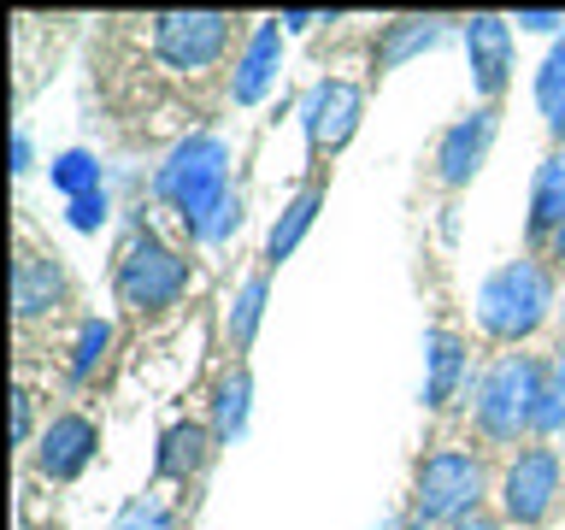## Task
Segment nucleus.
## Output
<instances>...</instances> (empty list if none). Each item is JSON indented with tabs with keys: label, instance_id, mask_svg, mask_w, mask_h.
I'll use <instances>...</instances> for the list:
<instances>
[{
	"label": "nucleus",
	"instance_id": "6",
	"mask_svg": "<svg viewBox=\"0 0 565 530\" xmlns=\"http://www.w3.org/2000/svg\"><path fill=\"white\" fill-rule=\"evenodd\" d=\"M230 47L224 12H159L153 18V53L171 71H206Z\"/></svg>",
	"mask_w": 565,
	"mask_h": 530
},
{
	"label": "nucleus",
	"instance_id": "9",
	"mask_svg": "<svg viewBox=\"0 0 565 530\" xmlns=\"http://www.w3.org/2000/svg\"><path fill=\"white\" fill-rule=\"evenodd\" d=\"M494 130H501V113H494V106H477L471 118L448 124V130H441V141H436V177H441V183H448V189H466L471 177L483 171Z\"/></svg>",
	"mask_w": 565,
	"mask_h": 530
},
{
	"label": "nucleus",
	"instance_id": "3",
	"mask_svg": "<svg viewBox=\"0 0 565 530\" xmlns=\"http://www.w3.org/2000/svg\"><path fill=\"white\" fill-rule=\"evenodd\" d=\"M547 371L530 360V353H507V360H494L483 371V383H477V431L489 442H519L530 431V418H536V395H542Z\"/></svg>",
	"mask_w": 565,
	"mask_h": 530
},
{
	"label": "nucleus",
	"instance_id": "26",
	"mask_svg": "<svg viewBox=\"0 0 565 530\" xmlns=\"http://www.w3.org/2000/svg\"><path fill=\"white\" fill-rule=\"evenodd\" d=\"M106 224V189H88V194H77V201H71V230H100Z\"/></svg>",
	"mask_w": 565,
	"mask_h": 530
},
{
	"label": "nucleus",
	"instance_id": "29",
	"mask_svg": "<svg viewBox=\"0 0 565 530\" xmlns=\"http://www.w3.org/2000/svg\"><path fill=\"white\" fill-rule=\"evenodd\" d=\"M519 24H524V30H536V35H547V30H559V24H565V12H519Z\"/></svg>",
	"mask_w": 565,
	"mask_h": 530
},
{
	"label": "nucleus",
	"instance_id": "31",
	"mask_svg": "<svg viewBox=\"0 0 565 530\" xmlns=\"http://www.w3.org/2000/svg\"><path fill=\"white\" fill-rule=\"evenodd\" d=\"M318 12H282V30H312Z\"/></svg>",
	"mask_w": 565,
	"mask_h": 530
},
{
	"label": "nucleus",
	"instance_id": "14",
	"mask_svg": "<svg viewBox=\"0 0 565 530\" xmlns=\"http://www.w3.org/2000/svg\"><path fill=\"white\" fill-rule=\"evenodd\" d=\"M459 378H466V342L454 330L424 336V406H448Z\"/></svg>",
	"mask_w": 565,
	"mask_h": 530
},
{
	"label": "nucleus",
	"instance_id": "19",
	"mask_svg": "<svg viewBox=\"0 0 565 530\" xmlns=\"http://www.w3.org/2000/svg\"><path fill=\"white\" fill-rule=\"evenodd\" d=\"M247 401H254V383H247V371H230V378L218 383V395H212V442H236V436H242Z\"/></svg>",
	"mask_w": 565,
	"mask_h": 530
},
{
	"label": "nucleus",
	"instance_id": "24",
	"mask_svg": "<svg viewBox=\"0 0 565 530\" xmlns=\"http://www.w3.org/2000/svg\"><path fill=\"white\" fill-rule=\"evenodd\" d=\"M530 431L536 436H554L565 431V378H547L542 395H536V418H530Z\"/></svg>",
	"mask_w": 565,
	"mask_h": 530
},
{
	"label": "nucleus",
	"instance_id": "12",
	"mask_svg": "<svg viewBox=\"0 0 565 530\" xmlns=\"http://www.w3.org/2000/svg\"><path fill=\"white\" fill-rule=\"evenodd\" d=\"M65 300V272L53 254H18L12 265V312L24 318V325H35V318H47L53 307Z\"/></svg>",
	"mask_w": 565,
	"mask_h": 530
},
{
	"label": "nucleus",
	"instance_id": "33",
	"mask_svg": "<svg viewBox=\"0 0 565 530\" xmlns=\"http://www.w3.org/2000/svg\"><path fill=\"white\" fill-rule=\"evenodd\" d=\"M554 254H559V259H565V224H559V230H554Z\"/></svg>",
	"mask_w": 565,
	"mask_h": 530
},
{
	"label": "nucleus",
	"instance_id": "8",
	"mask_svg": "<svg viewBox=\"0 0 565 530\" xmlns=\"http://www.w3.org/2000/svg\"><path fill=\"white\" fill-rule=\"evenodd\" d=\"M360 113H365L360 83H348V77H324V83H312L307 106H300V118H307V141H312L318 153H335L353 130H360Z\"/></svg>",
	"mask_w": 565,
	"mask_h": 530
},
{
	"label": "nucleus",
	"instance_id": "17",
	"mask_svg": "<svg viewBox=\"0 0 565 530\" xmlns=\"http://www.w3.org/2000/svg\"><path fill=\"white\" fill-rule=\"evenodd\" d=\"M565 224V153H554L536 171V189H530V236H547V230Z\"/></svg>",
	"mask_w": 565,
	"mask_h": 530
},
{
	"label": "nucleus",
	"instance_id": "32",
	"mask_svg": "<svg viewBox=\"0 0 565 530\" xmlns=\"http://www.w3.org/2000/svg\"><path fill=\"white\" fill-rule=\"evenodd\" d=\"M454 530H501V524H494V519H483V512H471V519H459Z\"/></svg>",
	"mask_w": 565,
	"mask_h": 530
},
{
	"label": "nucleus",
	"instance_id": "10",
	"mask_svg": "<svg viewBox=\"0 0 565 530\" xmlns=\"http://www.w3.org/2000/svg\"><path fill=\"white\" fill-rule=\"evenodd\" d=\"M95 448H100L95 424H88L83 413H60V418H47L42 442H35V471L53 477V484H71V477L95 459Z\"/></svg>",
	"mask_w": 565,
	"mask_h": 530
},
{
	"label": "nucleus",
	"instance_id": "1",
	"mask_svg": "<svg viewBox=\"0 0 565 530\" xmlns=\"http://www.w3.org/2000/svg\"><path fill=\"white\" fill-rule=\"evenodd\" d=\"M153 189H159V201L177 206V219H183L194 236L218 219V212L236 201V189H230V148H224V136H189V141H177V148L166 153V166H159L153 177Z\"/></svg>",
	"mask_w": 565,
	"mask_h": 530
},
{
	"label": "nucleus",
	"instance_id": "18",
	"mask_svg": "<svg viewBox=\"0 0 565 530\" xmlns=\"http://www.w3.org/2000/svg\"><path fill=\"white\" fill-rule=\"evenodd\" d=\"M318 201H324L318 189H300L295 201L282 206V219L271 224V236H265V259H271V265H282V259H289L295 247H300V236H307L312 219H318Z\"/></svg>",
	"mask_w": 565,
	"mask_h": 530
},
{
	"label": "nucleus",
	"instance_id": "16",
	"mask_svg": "<svg viewBox=\"0 0 565 530\" xmlns=\"http://www.w3.org/2000/svg\"><path fill=\"white\" fill-rule=\"evenodd\" d=\"M441 42V18H395L383 35H377V71H395L406 60H418L424 47Z\"/></svg>",
	"mask_w": 565,
	"mask_h": 530
},
{
	"label": "nucleus",
	"instance_id": "15",
	"mask_svg": "<svg viewBox=\"0 0 565 530\" xmlns=\"http://www.w3.org/2000/svg\"><path fill=\"white\" fill-rule=\"evenodd\" d=\"M206 459H212V436L201 424H171L166 442H159V477H171V484H189Z\"/></svg>",
	"mask_w": 565,
	"mask_h": 530
},
{
	"label": "nucleus",
	"instance_id": "11",
	"mask_svg": "<svg viewBox=\"0 0 565 530\" xmlns=\"http://www.w3.org/2000/svg\"><path fill=\"white\" fill-rule=\"evenodd\" d=\"M466 60H471V83L477 95H501L507 71H512V24L494 12H477L466 24Z\"/></svg>",
	"mask_w": 565,
	"mask_h": 530
},
{
	"label": "nucleus",
	"instance_id": "34",
	"mask_svg": "<svg viewBox=\"0 0 565 530\" xmlns=\"http://www.w3.org/2000/svg\"><path fill=\"white\" fill-rule=\"evenodd\" d=\"M559 378H565V360H559Z\"/></svg>",
	"mask_w": 565,
	"mask_h": 530
},
{
	"label": "nucleus",
	"instance_id": "21",
	"mask_svg": "<svg viewBox=\"0 0 565 530\" xmlns=\"http://www.w3.org/2000/svg\"><path fill=\"white\" fill-rule=\"evenodd\" d=\"M265 295H271V277L265 272H254L236 289V300H230V342L236 348H247L254 342V330H259V312H265Z\"/></svg>",
	"mask_w": 565,
	"mask_h": 530
},
{
	"label": "nucleus",
	"instance_id": "27",
	"mask_svg": "<svg viewBox=\"0 0 565 530\" xmlns=\"http://www.w3.org/2000/svg\"><path fill=\"white\" fill-rule=\"evenodd\" d=\"M236 224H242V201H230V206L218 212V219H212V224L201 230V242H224V236H230V230H236Z\"/></svg>",
	"mask_w": 565,
	"mask_h": 530
},
{
	"label": "nucleus",
	"instance_id": "4",
	"mask_svg": "<svg viewBox=\"0 0 565 530\" xmlns=\"http://www.w3.org/2000/svg\"><path fill=\"white\" fill-rule=\"evenodd\" d=\"M477 501H483V459H477V454H466V448H436V454L418 466V495H413L418 530L471 519Z\"/></svg>",
	"mask_w": 565,
	"mask_h": 530
},
{
	"label": "nucleus",
	"instance_id": "28",
	"mask_svg": "<svg viewBox=\"0 0 565 530\" xmlns=\"http://www.w3.org/2000/svg\"><path fill=\"white\" fill-rule=\"evenodd\" d=\"M30 436V389H18L12 395V442Z\"/></svg>",
	"mask_w": 565,
	"mask_h": 530
},
{
	"label": "nucleus",
	"instance_id": "20",
	"mask_svg": "<svg viewBox=\"0 0 565 530\" xmlns=\"http://www.w3.org/2000/svg\"><path fill=\"white\" fill-rule=\"evenodd\" d=\"M536 106H542L547 130L565 141V42L547 47V60H542V71H536Z\"/></svg>",
	"mask_w": 565,
	"mask_h": 530
},
{
	"label": "nucleus",
	"instance_id": "30",
	"mask_svg": "<svg viewBox=\"0 0 565 530\" xmlns=\"http://www.w3.org/2000/svg\"><path fill=\"white\" fill-rule=\"evenodd\" d=\"M30 159H35V148H30V136L18 130L12 136V171H30Z\"/></svg>",
	"mask_w": 565,
	"mask_h": 530
},
{
	"label": "nucleus",
	"instance_id": "23",
	"mask_svg": "<svg viewBox=\"0 0 565 530\" xmlns=\"http://www.w3.org/2000/svg\"><path fill=\"white\" fill-rule=\"evenodd\" d=\"M106 342H113V325L106 318H83V330H77V348H71V378H88L100 360H106Z\"/></svg>",
	"mask_w": 565,
	"mask_h": 530
},
{
	"label": "nucleus",
	"instance_id": "7",
	"mask_svg": "<svg viewBox=\"0 0 565 530\" xmlns=\"http://www.w3.org/2000/svg\"><path fill=\"white\" fill-rule=\"evenodd\" d=\"M559 495V454L554 448H519V459L501 477V512L512 524H542Z\"/></svg>",
	"mask_w": 565,
	"mask_h": 530
},
{
	"label": "nucleus",
	"instance_id": "25",
	"mask_svg": "<svg viewBox=\"0 0 565 530\" xmlns=\"http://www.w3.org/2000/svg\"><path fill=\"white\" fill-rule=\"evenodd\" d=\"M113 530H171V507L159 495H141V501H130L113 519Z\"/></svg>",
	"mask_w": 565,
	"mask_h": 530
},
{
	"label": "nucleus",
	"instance_id": "22",
	"mask_svg": "<svg viewBox=\"0 0 565 530\" xmlns=\"http://www.w3.org/2000/svg\"><path fill=\"white\" fill-rule=\"evenodd\" d=\"M53 189L65 194V201H77V194H88V189H100V159L95 153H83V148H65L60 159H53Z\"/></svg>",
	"mask_w": 565,
	"mask_h": 530
},
{
	"label": "nucleus",
	"instance_id": "5",
	"mask_svg": "<svg viewBox=\"0 0 565 530\" xmlns=\"http://www.w3.org/2000/svg\"><path fill=\"white\" fill-rule=\"evenodd\" d=\"M113 283H118L124 307L159 312V307H171V300L189 289V259L177 254V247L159 242L153 230H136L130 247H124V259H118V277Z\"/></svg>",
	"mask_w": 565,
	"mask_h": 530
},
{
	"label": "nucleus",
	"instance_id": "2",
	"mask_svg": "<svg viewBox=\"0 0 565 530\" xmlns=\"http://www.w3.org/2000/svg\"><path fill=\"white\" fill-rule=\"evenodd\" d=\"M547 307H554V277L536 259H512L501 272H489L483 289H477V325L494 342H524L547 318Z\"/></svg>",
	"mask_w": 565,
	"mask_h": 530
},
{
	"label": "nucleus",
	"instance_id": "13",
	"mask_svg": "<svg viewBox=\"0 0 565 530\" xmlns=\"http://www.w3.org/2000/svg\"><path fill=\"white\" fill-rule=\"evenodd\" d=\"M277 60H282V18H265V24H254V35H247V47L236 60V77H230L236 106L265 100V88H271V77H277Z\"/></svg>",
	"mask_w": 565,
	"mask_h": 530
}]
</instances>
